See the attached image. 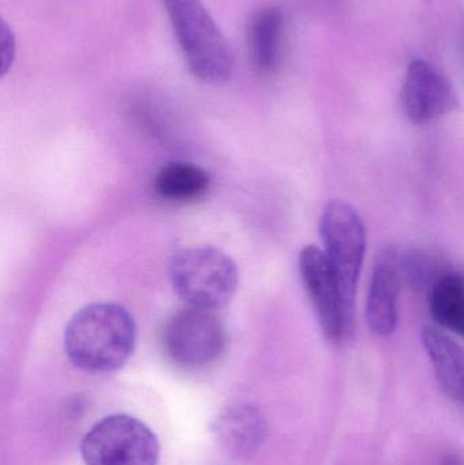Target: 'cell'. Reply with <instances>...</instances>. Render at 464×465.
I'll use <instances>...</instances> for the list:
<instances>
[{
  "label": "cell",
  "instance_id": "cell-1",
  "mask_svg": "<svg viewBox=\"0 0 464 465\" xmlns=\"http://www.w3.org/2000/svg\"><path fill=\"white\" fill-rule=\"evenodd\" d=\"M136 325L122 305L97 302L84 306L67 324L64 349L68 360L89 373L122 368L133 354Z\"/></svg>",
  "mask_w": 464,
  "mask_h": 465
},
{
  "label": "cell",
  "instance_id": "cell-2",
  "mask_svg": "<svg viewBox=\"0 0 464 465\" xmlns=\"http://www.w3.org/2000/svg\"><path fill=\"white\" fill-rule=\"evenodd\" d=\"M191 74L207 84L231 78L234 54L202 0H163Z\"/></svg>",
  "mask_w": 464,
  "mask_h": 465
},
{
  "label": "cell",
  "instance_id": "cell-3",
  "mask_svg": "<svg viewBox=\"0 0 464 465\" xmlns=\"http://www.w3.org/2000/svg\"><path fill=\"white\" fill-rule=\"evenodd\" d=\"M169 279L176 294L191 308H222L236 294L239 271L229 254L214 246H195L173 254Z\"/></svg>",
  "mask_w": 464,
  "mask_h": 465
},
{
  "label": "cell",
  "instance_id": "cell-4",
  "mask_svg": "<svg viewBox=\"0 0 464 465\" xmlns=\"http://www.w3.org/2000/svg\"><path fill=\"white\" fill-rule=\"evenodd\" d=\"M321 237L350 319L367 249L364 223L353 206L343 201H331L321 214Z\"/></svg>",
  "mask_w": 464,
  "mask_h": 465
},
{
  "label": "cell",
  "instance_id": "cell-5",
  "mask_svg": "<svg viewBox=\"0 0 464 465\" xmlns=\"http://www.w3.org/2000/svg\"><path fill=\"white\" fill-rule=\"evenodd\" d=\"M86 465H157L160 444L136 418L117 414L95 423L81 444Z\"/></svg>",
  "mask_w": 464,
  "mask_h": 465
},
{
  "label": "cell",
  "instance_id": "cell-6",
  "mask_svg": "<svg viewBox=\"0 0 464 465\" xmlns=\"http://www.w3.org/2000/svg\"><path fill=\"white\" fill-rule=\"evenodd\" d=\"M161 343L177 365L203 368L217 361L225 350V327L212 311L190 306L166 322Z\"/></svg>",
  "mask_w": 464,
  "mask_h": 465
},
{
  "label": "cell",
  "instance_id": "cell-7",
  "mask_svg": "<svg viewBox=\"0 0 464 465\" xmlns=\"http://www.w3.org/2000/svg\"><path fill=\"white\" fill-rule=\"evenodd\" d=\"M302 286L310 298L316 320L324 338L330 341L342 339L350 322L343 305L340 284L323 249L307 245L299 256Z\"/></svg>",
  "mask_w": 464,
  "mask_h": 465
},
{
  "label": "cell",
  "instance_id": "cell-8",
  "mask_svg": "<svg viewBox=\"0 0 464 465\" xmlns=\"http://www.w3.org/2000/svg\"><path fill=\"white\" fill-rule=\"evenodd\" d=\"M403 112L414 124H428L457 108L449 79L430 63L416 59L409 64L400 92Z\"/></svg>",
  "mask_w": 464,
  "mask_h": 465
},
{
  "label": "cell",
  "instance_id": "cell-9",
  "mask_svg": "<svg viewBox=\"0 0 464 465\" xmlns=\"http://www.w3.org/2000/svg\"><path fill=\"white\" fill-rule=\"evenodd\" d=\"M400 279L402 270L397 249L384 246L373 264L365 311L368 325L376 335L389 336L397 330Z\"/></svg>",
  "mask_w": 464,
  "mask_h": 465
},
{
  "label": "cell",
  "instance_id": "cell-10",
  "mask_svg": "<svg viewBox=\"0 0 464 465\" xmlns=\"http://www.w3.org/2000/svg\"><path fill=\"white\" fill-rule=\"evenodd\" d=\"M421 336L439 384L464 406V347L435 325H425Z\"/></svg>",
  "mask_w": 464,
  "mask_h": 465
},
{
  "label": "cell",
  "instance_id": "cell-11",
  "mask_svg": "<svg viewBox=\"0 0 464 465\" xmlns=\"http://www.w3.org/2000/svg\"><path fill=\"white\" fill-rule=\"evenodd\" d=\"M285 19L277 7L259 10L248 26V51L251 62L258 73L271 74L280 67L282 59Z\"/></svg>",
  "mask_w": 464,
  "mask_h": 465
},
{
  "label": "cell",
  "instance_id": "cell-12",
  "mask_svg": "<svg viewBox=\"0 0 464 465\" xmlns=\"http://www.w3.org/2000/svg\"><path fill=\"white\" fill-rule=\"evenodd\" d=\"M209 173L195 163L174 161L166 163L154 177L155 193L169 202H190L209 191Z\"/></svg>",
  "mask_w": 464,
  "mask_h": 465
},
{
  "label": "cell",
  "instance_id": "cell-13",
  "mask_svg": "<svg viewBox=\"0 0 464 465\" xmlns=\"http://www.w3.org/2000/svg\"><path fill=\"white\" fill-rule=\"evenodd\" d=\"M433 320L443 330L464 339V273L449 271L428 292Z\"/></svg>",
  "mask_w": 464,
  "mask_h": 465
},
{
  "label": "cell",
  "instance_id": "cell-14",
  "mask_svg": "<svg viewBox=\"0 0 464 465\" xmlns=\"http://www.w3.org/2000/svg\"><path fill=\"white\" fill-rule=\"evenodd\" d=\"M402 278L416 290L429 292L449 270L443 260L424 249L409 252L400 259Z\"/></svg>",
  "mask_w": 464,
  "mask_h": 465
},
{
  "label": "cell",
  "instance_id": "cell-15",
  "mask_svg": "<svg viewBox=\"0 0 464 465\" xmlns=\"http://www.w3.org/2000/svg\"><path fill=\"white\" fill-rule=\"evenodd\" d=\"M262 434V422L252 411L234 412L223 422V436L233 439L236 447H252Z\"/></svg>",
  "mask_w": 464,
  "mask_h": 465
},
{
  "label": "cell",
  "instance_id": "cell-16",
  "mask_svg": "<svg viewBox=\"0 0 464 465\" xmlns=\"http://www.w3.org/2000/svg\"><path fill=\"white\" fill-rule=\"evenodd\" d=\"M16 43L11 27L2 22L0 29V67H2V75H5L13 65L15 59Z\"/></svg>",
  "mask_w": 464,
  "mask_h": 465
},
{
  "label": "cell",
  "instance_id": "cell-17",
  "mask_svg": "<svg viewBox=\"0 0 464 465\" xmlns=\"http://www.w3.org/2000/svg\"><path fill=\"white\" fill-rule=\"evenodd\" d=\"M441 465H464V460L459 456L451 455L444 458Z\"/></svg>",
  "mask_w": 464,
  "mask_h": 465
}]
</instances>
